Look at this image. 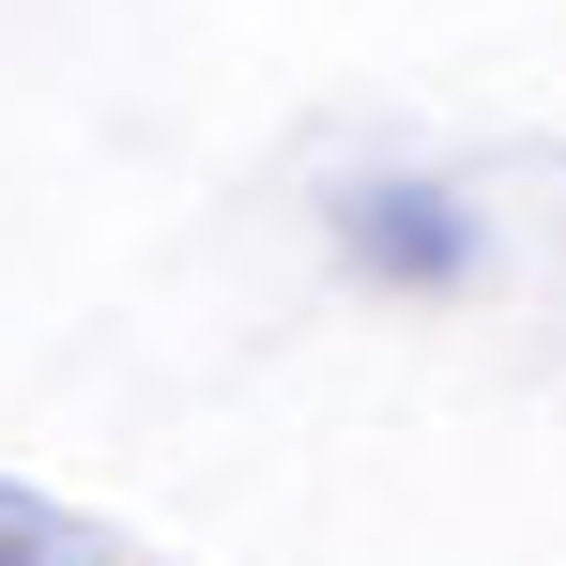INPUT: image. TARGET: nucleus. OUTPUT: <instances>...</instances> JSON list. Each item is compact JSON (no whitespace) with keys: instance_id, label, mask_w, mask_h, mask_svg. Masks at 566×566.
<instances>
[{"instance_id":"nucleus-1","label":"nucleus","mask_w":566,"mask_h":566,"mask_svg":"<svg viewBox=\"0 0 566 566\" xmlns=\"http://www.w3.org/2000/svg\"><path fill=\"white\" fill-rule=\"evenodd\" d=\"M0 566H31V552H0Z\"/></svg>"}]
</instances>
